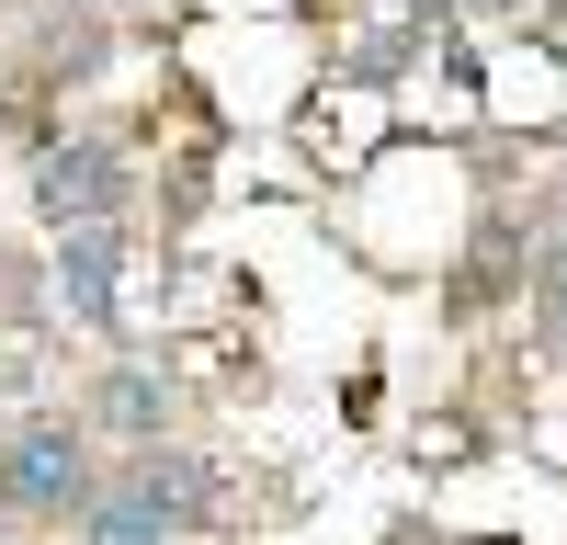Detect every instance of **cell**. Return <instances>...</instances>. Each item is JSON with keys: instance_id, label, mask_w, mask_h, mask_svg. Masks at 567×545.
Returning <instances> with one entry per match:
<instances>
[{"instance_id": "obj_1", "label": "cell", "mask_w": 567, "mask_h": 545, "mask_svg": "<svg viewBox=\"0 0 567 545\" xmlns=\"http://www.w3.org/2000/svg\"><path fill=\"white\" fill-rule=\"evenodd\" d=\"M0 512H23V523H69V512H91V454H80V432L69 421H34L0 443Z\"/></svg>"}, {"instance_id": "obj_2", "label": "cell", "mask_w": 567, "mask_h": 545, "mask_svg": "<svg viewBox=\"0 0 567 545\" xmlns=\"http://www.w3.org/2000/svg\"><path fill=\"white\" fill-rule=\"evenodd\" d=\"M34 216L45 227H80V216H125V160L103 136H58L34 160Z\"/></svg>"}, {"instance_id": "obj_3", "label": "cell", "mask_w": 567, "mask_h": 545, "mask_svg": "<svg viewBox=\"0 0 567 545\" xmlns=\"http://www.w3.org/2000/svg\"><path fill=\"white\" fill-rule=\"evenodd\" d=\"M114 272H125V216H80V227H58V296H69V318L114 330Z\"/></svg>"}, {"instance_id": "obj_4", "label": "cell", "mask_w": 567, "mask_h": 545, "mask_svg": "<svg viewBox=\"0 0 567 545\" xmlns=\"http://www.w3.org/2000/svg\"><path fill=\"white\" fill-rule=\"evenodd\" d=\"M125 489L148 500V512H159L171 534L216 512V477H205V454H159V443H148V454H136V477H125Z\"/></svg>"}, {"instance_id": "obj_5", "label": "cell", "mask_w": 567, "mask_h": 545, "mask_svg": "<svg viewBox=\"0 0 567 545\" xmlns=\"http://www.w3.org/2000/svg\"><path fill=\"white\" fill-rule=\"evenodd\" d=\"M91 545H171V523L148 512V500H136V489H91Z\"/></svg>"}, {"instance_id": "obj_6", "label": "cell", "mask_w": 567, "mask_h": 545, "mask_svg": "<svg viewBox=\"0 0 567 545\" xmlns=\"http://www.w3.org/2000/svg\"><path fill=\"white\" fill-rule=\"evenodd\" d=\"M114 421H125L136 443H148V432L171 421V387H159V376H136V363H125V376H114Z\"/></svg>"}, {"instance_id": "obj_7", "label": "cell", "mask_w": 567, "mask_h": 545, "mask_svg": "<svg viewBox=\"0 0 567 545\" xmlns=\"http://www.w3.org/2000/svg\"><path fill=\"white\" fill-rule=\"evenodd\" d=\"M556 330H567V296H556Z\"/></svg>"}, {"instance_id": "obj_8", "label": "cell", "mask_w": 567, "mask_h": 545, "mask_svg": "<svg viewBox=\"0 0 567 545\" xmlns=\"http://www.w3.org/2000/svg\"><path fill=\"white\" fill-rule=\"evenodd\" d=\"M0 387H12V376H0Z\"/></svg>"}]
</instances>
